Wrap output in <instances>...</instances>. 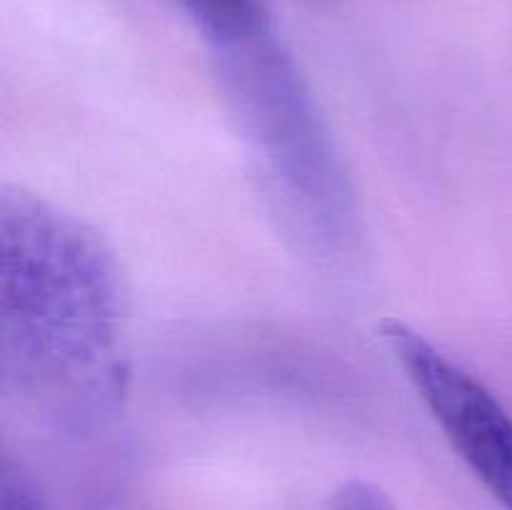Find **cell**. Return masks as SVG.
Returning a JSON list of instances; mask_svg holds the SVG:
<instances>
[{
    "mask_svg": "<svg viewBox=\"0 0 512 510\" xmlns=\"http://www.w3.org/2000/svg\"><path fill=\"white\" fill-rule=\"evenodd\" d=\"M0 390L83 423L120 390L125 298L93 228L23 188L0 195Z\"/></svg>",
    "mask_w": 512,
    "mask_h": 510,
    "instance_id": "6da1fadb",
    "label": "cell"
},
{
    "mask_svg": "<svg viewBox=\"0 0 512 510\" xmlns=\"http://www.w3.org/2000/svg\"><path fill=\"white\" fill-rule=\"evenodd\" d=\"M210 60L258 173L290 233L323 253L353 238L343 160L263 0H178Z\"/></svg>",
    "mask_w": 512,
    "mask_h": 510,
    "instance_id": "7a4b0ae2",
    "label": "cell"
},
{
    "mask_svg": "<svg viewBox=\"0 0 512 510\" xmlns=\"http://www.w3.org/2000/svg\"><path fill=\"white\" fill-rule=\"evenodd\" d=\"M383 340L418 398L503 510H512V415L445 350L400 320H385Z\"/></svg>",
    "mask_w": 512,
    "mask_h": 510,
    "instance_id": "3957f363",
    "label": "cell"
},
{
    "mask_svg": "<svg viewBox=\"0 0 512 510\" xmlns=\"http://www.w3.org/2000/svg\"><path fill=\"white\" fill-rule=\"evenodd\" d=\"M0 510H50L33 475L10 455H5L0 470Z\"/></svg>",
    "mask_w": 512,
    "mask_h": 510,
    "instance_id": "277c9868",
    "label": "cell"
},
{
    "mask_svg": "<svg viewBox=\"0 0 512 510\" xmlns=\"http://www.w3.org/2000/svg\"><path fill=\"white\" fill-rule=\"evenodd\" d=\"M325 510H395L393 500L383 493L380 488L370 483H345L330 495L325 503Z\"/></svg>",
    "mask_w": 512,
    "mask_h": 510,
    "instance_id": "5b68a950",
    "label": "cell"
}]
</instances>
